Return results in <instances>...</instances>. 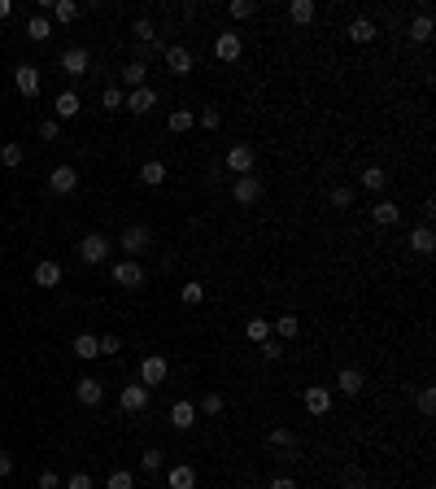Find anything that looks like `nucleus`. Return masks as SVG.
<instances>
[{
  "label": "nucleus",
  "mask_w": 436,
  "mask_h": 489,
  "mask_svg": "<svg viewBox=\"0 0 436 489\" xmlns=\"http://www.w3.org/2000/svg\"><path fill=\"white\" fill-rule=\"evenodd\" d=\"M162 380H166V358L162 354H148L144 363H140V384H144V389H158Z\"/></svg>",
  "instance_id": "nucleus-14"
},
{
  "label": "nucleus",
  "mask_w": 436,
  "mask_h": 489,
  "mask_svg": "<svg viewBox=\"0 0 436 489\" xmlns=\"http://www.w3.org/2000/svg\"><path fill=\"white\" fill-rule=\"evenodd\" d=\"M140 468L144 472H162V450H144L140 454Z\"/></svg>",
  "instance_id": "nucleus-45"
},
{
  "label": "nucleus",
  "mask_w": 436,
  "mask_h": 489,
  "mask_svg": "<svg viewBox=\"0 0 436 489\" xmlns=\"http://www.w3.org/2000/svg\"><path fill=\"white\" fill-rule=\"evenodd\" d=\"M131 40H140L144 48H148V44H158V31H153V22H148V18H136V22H131Z\"/></svg>",
  "instance_id": "nucleus-36"
},
{
  "label": "nucleus",
  "mask_w": 436,
  "mask_h": 489,
  "mask_svg": "<svg viewBox=\"0 0 436 489\" xmlns=\"http://www.w3.org/2000/svg\"><path fill=\"white\" fill-rule=\"evenodd\" d=\"M61 280H66V275H61V267H57L53 258H44V263L35 267V284H40V289H57Z\"/></svg>",
  "instance_id": "nucleus-25"
},
{
  "label": "nucleus",
  "mask_w": 436,
  "mask_h": 489,
  "mask_svg": "<svg viewBox=\"0 0 436 489\" xmlns=\"http://www.w3.org/2000/svg\"><path fill=\"white\" fill-rule=\"evenodd\" d=\"M410 253H419V258H432V249H436V236H432V227L423 223V227H415V231H410Z\"/></svg>",
  "instance_id": "nucleus-20"
},
{
  "label": "nucleus",
  "mask_w": 436,
  "mask_h": 489,
  "mask_svg": "<svg viewBox=\"0 0 436 489\" xmlns=\"http://www.w3.org/2000/svg\"><path fill=\"white\" fill-rule=\"evenodd\" d=\"M118 350H122L118 337H100V354H118Z\"/></svg>",
  "instance_id": "nucleus-52"
},
{
  "label": "nucleus",
  "mask_w": 436,
  "mask_h": 489,
  "mask_svg": "<svg viewBox=\"0 0 436 489\" xmlns=\"http://www.w3.org/2000/svg\"><path fill=\"white\" fill-rule=\"evenodd\" d=\"M144 267L136 263V258H122V263H114V284L118 289H144Z\"/></svg>",
  "instance_id": "nucleus-4"
},
{
  "label": "nucleus",
  "mask_w": 436,
  "mask_h": 489,
  "mask_svg": "<svg viewBox=\"0 0 436 489\" xmlns=\"http://www.w3.org/2000/svg\"><path fill=\"white\" fill-rule=\"evenodd\" d=\"M66 489H92V476H88V472H74V476L66 481Z\"/></svg>",
  "instance_id": "nucleus-51"
},
{
  "label": "nucleus",
  "mask_w": 436,
  "mask_h": 489,
  "mask_svg": "<svg viewBox=\"0 0 436 489\" xmlns=\"http://www.w3.org/2000/svg\"><path fill=\"white\" fill-rule=\"evenodd\" d=\"M353 188L349 184H336V188H331V205H336V210H349V205H353Z\"/></svg>",
  "instance_id": "nucleus-42"
},
{
  "label": "nucleus",
  "mask_w": 436,
  "mask_h": 489,
  "mask_svg": "<svg viewBox=\"0 0 436 489\" xmlns=\"http://www.w3.org/2000/svg\"><path fill=\"white\" fill-rule=\"evenodd\" d=\"M258 350H262V358H266V363H275V358H284V345H279V341H262Z\"/></svg>",
  "instance_id": "nucleus-48"
},
{
  "label": "nucleus",
  "mask_w": 436,
  "mask_h": 489,
  "mask_svg": "<svg viewBox=\"0 0 436 489\" xmlns=\"http://www.w3.org/2000/svg\"><path fill=\"white\" fill-rule=\"evenodd\" d=\"M266 450H279L275 459H297V432H293V428H271Z\"/></svg>",
  "instance_id": "nucleus-13"
},
{
  "label": "nucleus",
  "mask_w": 436,
  "mask_h": 489,
  "mask_svg": "<svg viewBox=\"0 0 436 489\" xmlns=\"http://www.w3.org/2000/svg\"><path fill=\"white\" fill-rule=\"evenodd\" d=\"M166 485L170 489H196V468L192 463H175V468L166 472Z\"/></svg>",
  "instance_id": "nucleus-22"
},
{
  "label": "nucleus",
  "mask_w": 436,
  "mask_h": 489,
  "mask_svg": "<svg viewBox=\"0 0 436 489\" xmlns=\"http://www.w3.org/2000/svg\"><path fill=\"white\" fill-rule=\"evenodd\" d=\"M240 53H244V40H240L236 31L214 35V57H218V62H240Z\"/></svg>",
  "instance_id": "nucleus-12"
},
{
  "label": "nucleus",
  "mask_w": 436,
  "mask_h": 489,
  "mask_svg": "<svg viewBox=\"0 0 436 489\" xmlns=\"http://www.w3.org/2000/svg\"><path fill=\"white\" fill-rule=\"evenodd\" d=\"M35 485H40V489H61V476H57V472H40Z\"/></svg>",
  "instance_id": "nucleus-50"
},
{
  "label": "nucleus",
  "mask_w": 436,
  "mask_h": 489,
  "mask_svg": "<svg viewBox=\"0 0 436 489\" xmlns=\"http://www.w3.org/2000/svg\"><path fill=\"white\" fill-rule=\"evenodd\" d=\"M144 74H148V66H144V62H126V66L118 70V79H122V88H126V92H136V88H144Z\"/></svg>",
  "instance_id": "nucleus-24"
},
{
  "label": "nucleus",
  "mask_w": 436,
  "mask_h": 489,
  "mask_svg": "<svg viewBox=\"0 0 436 489\" xmlns=\"http://www.w3.org/2000/svg\"><path fill=\"white\" fill-rule=\"evenodd\" d=\"M253 162H258V153H253L249 144H232V149H227V158H223V166L232 171V175H253Z\"/></svg>",
  "instance_id": "nucleus-7"
},
{
  "label": "nucleus",
  "mask_w": 436,
  "mask_h": 489,
  "mask_svg": "<svg viewBox=\"0 0 436 489\" xmlns=\"http://www.w3.org/2000/svg\"><path fill=\"white\" fill-rule=\"evenodd\" d=\"M9 13H13V0H0V22H5Z\"/></svg>",
  "instance_id": "nucleus-55"
},
{
  "label": "nucleus",
  "mask_w": 436,
  "mask_h": 489,
  "mask_svg": "<svg viewBox=\"0 0 436 489\" xmlns=\"http://www.w3.org/2000/svg\"><path fill=\"white\" fill-rule=\"evenodd\" d=\"M232 197H236V205L262 201V179H258V175H236V179H232Z\"/></svg>",
  "instance_id": "nucleus-8"
},
{
  "label": "nucleus",
  "mask_w": 436,
  "mask_h": 489,
  "mask_svg": "<svg viewBox=\"0 0 436 489\" xmlns=\"http://www.w3.org/2000/svg\"><path fill=\"white\" fill-rule=\"evenodd\" d=\"M9 472H13V454L0 450V476H9Z\"/></svg>",
  "instance_id": "nucleus-54"
},
{
  "label": "nucleus",
  "mask_w": 436,
  "mask_h": 489,
  "mask_svg": "<svg viewBox=\"0 0 436 489\" xmlns=\"http://www.w3.org/2000/svg\"><path fill=\"white\" fill-rule=\"evenodd\" d=\"M336 384H341V393L345 398H358V393H363V372H358V367H341V376H336Z\"/></svg>",
  "instance_id": "nucleus-26"
},
{
  "label": "nucleus",
  "mask_w": 436,
  "mask_h": 489,
  "mask_svg": "<svg viewBox=\"0 0 436 489\" xmlns=\"http://www.w3.org/2000/svg\"><path fill=\"white\" fill-rule=\"evenodd\" d=\"M61 136V127H57V118H48V122H40V140H57Z\"/></svg>",
  "instance_id": "nucleus-49"
},
{
  "label": "nucleus",
  "mask_w": 436,
  "mask_h": 489,
  "mask_svg": "<svg viewBox=\"0 0 436 489\" xmlns=\"http://www.w3.org/2000/svg\"><path fill=\"white\" fill-rule=\"evenodd\" d=\"M74 398H79L83 406H100V402H105V384L92 380V376H83L79 384H74Z\"/></svg>",
  "instance_id": "nucleus-18"
},
{
  "label": "nucleus",
  "mask_w": 436,
  "mask_h": 489,
  "mask_svg": "<svg viewBox=\"0 0 436 489\" xmlns=\"http://www.w3.org/2000/svg\"><path fill=\"white\" fill-rule=\"evenodd\" d=\"M218 122H223V114H218L214 105H205V110H201V127H205V132H218Z\"/></svg>",
  "instance_id": "nucleus-47"
},
{
  "label": "nucleus",
  "mask_w": 436,
  "mask_h": 489,
  "mask_svg": "<svg viewBox=\"0 0 436 489\" xmlns=\"http://www.w3.org/2000/svg\"><path fill=\"white\" fill-rule=\"evenodd\" d=\"M44 9L53 13L48 22H61V27H66V22H74V18L83 13V5H74V0H44Z\"/></svg>",
  "instance_id": "nucleus-19"
},
{
  "label": "nucleus",
  "mask_w": 436,
  "mask_h": 489,
  "mask_svg": "<svg viewBox=\"0 0 436 489\" xmlns=\"http://www.w3.org/2000/svg\"><path fill=\"white\" fill-rule=\"evenodd\" d=\"M148 398H153V389H144V384H122L118 406L126 410V415H140V410H148Z\"/></svg>",
  "instance_id": "nucleus-6"
},
{
  "label": "nucleus",
  "mask_w": 436,
  "mask_h": 489,
  "mask_svg": "<svg viewBox=\"0 0 436 489\" xmlns=\"http://www.w3.org/2000/svg\"><path fill=\"white\" fill-rule=\"evenodd\" d=\"M406 35L415 40V44H428L432 40V5H419V13L410 18V27H406Z\"/></svg>",
  "instance_id": "nucleus-15"
},
{
  "label": "nucleus",
  "mask_w": 436,
  "mask_h": 489,
  "mask_svg": "<svg viewBox=\"0 0 436 489\" xmlns=\"http://www.w3.org/2000/svg\"><path fill=\"white\" fill-rule=\"evenodd\" d=\"M345 35H349L353 44H375V35H379V27H375V22H371V18H353V22H349V27H345Z\"/></svg>",
  "instance_id": "nucleus-21"
},
{
  "label": "nucleus",
  "mask_w": 436,
  "mask_h": 489,
  "mask_svg": "<svg viewBox=\"0 0 436 489\" xmlns=\"http://www.w3.org/2000/svg\"><path fill=\"white\" fill-rule=\"evenodd\" d=\"M48 35H53V22H48L44 13H35V18L27 22V40H35V44H44Z\"/></svg>",
  "instance_id": "nucleus-33"
},
{
  "label": "nucleus",
  "mask_w": 436,
  "mask_h": 489,
  "mask_svg": "<svg viewBox=\"0 0 436 489\" xmlns=\"http://www.w3.org/2000/svg\"><path fill=\"white\" fill-rule=\"evenodd\" d=\"M140 184H148V188H162V184H166V162L148 158V162L140 166Z\"/></svg>",
  "instance_id": "nucleus-27"
},
{
  "label": "nucleus",
  "mask_w": 436,
  "mask_h": 489,
  "mask_svg": "<svg viewBox=\"0 0 436 489\" xmlns=\"http://www.w3.org/2000/svg\"><path fill=\"white\" fill-rule=\"evenodd\" d=\"M244 337H249L253 345L271 341V323H266V319H249V323H244Z\"/></svg>",
  "instance_id": "nucleus-37"
},
{
  "label": "nucleus",
  "mask_w": 436,
  "mask_h": 489,
  "mask_svg": "<svg viewBox=\"0 0 436 489\" xmlns=\"http://www.w3.org/2000/svg\"><path fill=\"white\" fill-rule=\"evenodd\" d=\"M74 354H79L83 363H92V358L100 354V337H92V332H79V337H74Z\"/></svg>",
  "instance_id": "nucleus-31"
},
{
  "label": "nucleus",
  "mask_w": 436,
  "mask_h": 489,
  "mask_svg": "<svg viewBox=\"0 0 436 489\" xmlns=\"http://www.w3.org/2000/svg\"><path fill=\"white\" fill-rule=\"evenodd\" d=\"M122 100H126V92H122L118 84H110L105 92H100V110H110V114H118V110H122Z\"/></svg>",
  "instance_id": "nucleus-34"
},
{
  "label": "nucleus",
  "mask_w": 436,
  "mask_h": 489,
  "mask_svg": "<svg viewBox=\"0 0 436 489\" xmlns=\"http://www.w3.org/2000/svg\"><path fill=\"white\" fill-rule=\"evenodd\" d=\"M13 88L27 96V100H35L40 96V66H31V62H22L18 70H13Z\"/></svg>",
  "instance_id": "nucleus-9"
},
{
  "label": "nucleus",
  "mask_w": 436,
  "mask_h": 489,
  "mask_svg": "<svg viewBox=\"0 0 436 489\" xmlns=\"http://www.w3.org/2000/svg\"><path fill=\"white\" fill-rule=\"evenodd\" d=\"M253 13H258L253 0H232V5H227V18H232V22H244V18H253Z\"/></svg>",
  "instance_id": "nucleus-38"
},
{
  "label": "nucleus",
  "mask_w": 436,
  "mask_h": 489,
  "mask_svg": "<svg viewBox=\"0 0 436 489\" xmlns=\"http://www.w3.org/2000/svg\"><path fill=\"white\" fill-rule=\"evenodd\" d=\"M162 62H166V70L175 74V79H184V74L196 70V57H192V48H188V44H170L166 53H162Z\"/></svg>",
  "instance_id": "nucleus-2"
},
{
  "label": "nucleus",
  "mask_w": 436,
  "mask_h": 489,
  "mask_svg": "<svg viewBox=\"0 0 436 489\" xmlns=\"http://www.w3.org/2000/svg\"><path fill=\"white\" fill-rule=\"evenodd\" d=\"M53 110H57V118H74V114L83 110V100H79V92H57Z\"/></svg>",
  "instance_id": "nucleus-28"
},
{
  "label": "nucleus",
  "mask_w": 436,
  "mask_h": 489,
  "mask_svg": "<svg viewBox=\"0 0 436 489\" xmlns=\"http://www.w3.org/2000/svg\"><path fill=\"white\" fill-rule=\"evenodd\" d=\"M61 70L70 74V79H83V74L92 70V53H88V48H83V44H74V48H66V53H61Z\"/></svg>",
  "instance_id": "nucleus-5"
},
{
  "label": "nucleus",
  "mask_w": 436,
  "mask_h": 489,
  "mask_svg": "<svg viewBox=\"0 0 436 489\" xmlns=\"http://www.w3.org/2000/svg\"><path fill=\"white\" fill-rule=\"evenodd\" d=\"M105 489H136V476L126 472V468H114L110 481H105Z\"/></svg>",
  "instance_id": "nucleus-40"
},
{
  "label": "nucleus",
  "mask_w": 436,
  "mask_h": 489,
  "mask_svg": "<svg viewBox=\"0 0 436 489\" xmlns=\"http://www.w3.org/2000/svg\"><path fill=\"white\" fill-rule=\"evenodd\" d=\"M275 332L288 341V337H297V332H301V319H297V315H279V319H275Z\"/></svg>",
  "instance_id": "nucleus-41"
},
{
  "label": "nucleus",
  "mask_w": 436,
  "mask_h": 489,
  "mask_svg": "<svg viewBox=\"0 0 436 489\" xmlns=\"http://www.w3.org/2000/svg\"><path fill=\"white\" fill-rule=\"evenodd\" d=\"M79 258L88 263V267H100L110 258V236H100V231H88V236L79 241Z\"/></svg>",
  "instance_id": "nucleus-3"
},
{
  "label": "nucleus",
  "mask_w": 436,
  "mask_h": 489,
  "mask_svg": "<svg viewBox=\"0 0 436 489\" xmlns=\"http://www.w3.org/2000/svg\"><path fill=\"white\" fill-rule=\"evenodd\" d=\"M288 18H293V27H310V22L319 18V5H314V0H293Z\"/></svg>",
  "instance_id": "nucleus-23"
},
{
  "label": "nucleus",
  "mask_w": 436,
  "mask_h": 489,
  "mask_svg": "<svg viewBox=\"0 0 436 489\" xmlns=\"http://www.w3.org/2000/svg\"><path fill=\"white\" fill-rule=\"evenodd\" d=\"M22 158H27V149H22L18 140H9L5 149H0V162H5V166H22Z\"/></svg>",
  "instance_id": "nucleus-39"
},
{
  "label": "nucleus",
  "mask_w": 436,
  "mask_h": 489,
  "mask_svg": "<svg viewBox=\"0 0 436 489\" xmlns=\"http://www.w3.org/2000/svg\"><path fill=\"white\" fill-rule=\"evenodd\" d=\"M371 219H375L379 227H393V223L401 219V205H397V201H375V210H371Z\"/></svg>",
  "instance_id": "nucleus-29"
},
{
  "label": "nucleus",
  "mask_w": 436,
  "mask_h": 489,
  "mask_svg": "<svg viewBox=\"0 0 436 489\" xmlns=\"http://www.w3.org/2000/svg\"><path fill=\"white\" fill-rule=\"evenodd\" d=\"M271 489H301L293 476H271Z\"/></svg>",
  "instance_id": "nucleus-53"
},
{
  "label": "nucleus",
  "mask_w": 436,
  "mask_h": 489,
  "mask_svg": "<svg viewBox=\"0 0 436 489\" xmlns=\"http://www.w3.org/2000/svg\"><path fill=\"white\" fill-rule=\"evenodd\" d=\"M341 489H375V481L363 468H341Z\"/></svg>",
  "instance_id": "nucleus-30"
},
{
  "label": "nucleus",
  "mask_w": 436,
  "mask_h": 489,
  "mask_svg": "<svg viewBox=\"0 0 436 489\" xmlns=\"http://www.w3.org/2000/svg\"><path fill=\"white\" fill-rule=\"evenodd\" d=\"M166 127H170L175 136H184V132H192V127H196V114H192V110H170Z\"/></svg>",
  "instance_id": "nucleus-32"
},
{
  "label": "nucleus",
  "mask_w": 436,
  "mask_h": 489,
  "mask_svg": "<svg viewBox=\"0 0 436 489\" xmlns=\"http://www.w3.org/2000/svg\"><path fill=\"white\" fill-rule=\"evenodd\" d=\"M118 245H122V253H126V258H136V263H140V253L153 245V231H148V223H131V227L122 231V241H118Z\"/></svg>",
  "instance_id": "nucleus-1"
},
{
  "label": "nucleus",
  "mask_w": 436,
  "mask_h": 489,
  "mask_svg": "<svg viewBox=\"0 0 436 489\" xmlns=\"http://www.w3.org/2000/svg\"><path fill=\"white\" fill-rule=\"evenodd\" d=\"M153 105H158V92H153L148 84H144V88H136V92H126V100H122V110H131L136 118H140V114H148Z\"/></svg>",
  "instance_id": "nucleus-16"
},
{
  "label": "nucleus",
  "mask_w": 436,
  "mask_h": 489,
  "mask_svg": "<svg viewBox=\"0 0 436 489\" xmlns=\"http://www.w3.org/2000/svg\"><path fill=\"white\" fill-rule=\"evenodd\" d=\"M196 415H223V393H205L201 406H196Z\"/></svg>",
  "instance_id": "nucleus-43"
},
{
  "label": "nucleus",
  "mask_w": 436,
  "mask_h": 489,
  "mask_svg": "<svg viewBox=\"0 0 436 489\" xmlns=\"http://www.w3.org/2000/svg\"><path fill=\"white\" fill-rule=\"evenodd\" d=\"M384 184H389V171H384V166H367V171H363V188L384 192Z\"/></svg>",
  "instance_id": "nucleus-35"
},
{
  "label": "nucleus",
  "mask_w": 436,
  "mask_h": 489,
  "mask_svg": "<svg viewBox=\"0 0 436 489\" xmlns=\"http://www.w3.org/2000/svg\"><path fill=\"white\" fill-rule=\"evenodd\" d=\"M201 415H196V402H188V398H179L175 406H170V428H179V432H188L192 424H196Z\"/></svg>",
  "instance_id": "nucleus-17"
},
{
  "label": "nucleus",
  "mask_w": 436,
  "mask_h": 489,
  "mask_svg": "<svg viewBox=\"0 0 436 489\" xmlns=\"http://www.w3.org/2000/svg\"><path fill=\"white\" fill-rule=\"evenodd\" d=\"M419 415H436V389H419Z\"/></svg>",
  "instance_id": "nucleus-46"
},
{
  "label": "nucleus",
  "mask_w": 436,
  "mask_h": 489,
  "mask_svg": "<svg viewBox=\"0 0 436 489\" xmlns=\"http://www.w3.org/2000/svg\"><path fill=\"white\" fill-rule=\"evenodd\" d=\"M301 402H305L310 415H327V410H331V389H327V384H305Z\"/></svg>",
  "instance_id": "nucleus-11"
},
{
  "label": "nucleus",
  "mask_w": 436,
  "mask_h": 489,
  "mask_svg": "<svg viewBox=\"0 0 436 489\" xmlns=\"http://www.w3.org/2000/svg\"><path fill=\"white\" fill-rule=\"evenodd\" d=\"M48 188H53L57 197H66V192H74V188H79V171H74V166H53V171H48Z\"/></svg>",
  "instance_id": "nucleus-10"
},
{
  "label": "nucleus",
  "mask_w": 436,
  "mask_h": 489,
  "mask_svg": "<svg viewBox=\"0 0 436 489\" xmlns=\"http://www.w3.org/2000/svg\"><path fill=\"white\" fill-rule=\"evenodd\" d=\"M179 297H184V306H196L205 297V284H201V280H188V284L179 289Z\"/></svg>",
  "instance_id": "nucleus-44"
}]
</instances>
